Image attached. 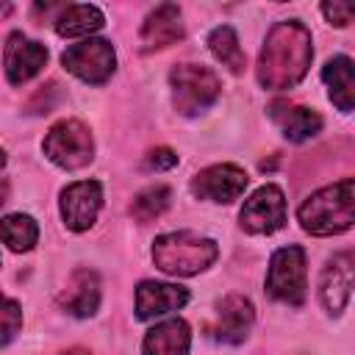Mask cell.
<instances>
[{
	"label": "cell",
	"mask_w": 355,
	"mask_h": 355,
	"mask_svg": "<svg viewBox=\"0 0 355 355\" xmlns=\"http://www.w3.org/2000/svg\"><path fill=\"white\" fill-rule=\"evenodd\" d=\"M311 58V31L300 19H283L263 39L258 55V83L269 92L291 89L305 78Z\"/></svg>",
	"instance_id": "1"
},
{
	"label": "cell",
	"mask_w": 355,
	"mask_h": 355,
	"mask_svg": "<svg viewBox=\"0 0 355 355\" xmlns=\"http://www.w3.org/2000/svg\"><path fill=\"white\" fill-rule=\"evenodd\" d=\"M297 219L311 236H336L355 225V178L338 180L313 191L297 211Z\"/></svg>",
	"instance_id": "2"
},
{
	"label": "cell",
	"mask_w": 355,
	"mask_h": 355,
	"mask_svg": "<svg viewBox=\"0 0 355 355\" xmlns=\"http://www.w3.org/2000/svg\"><path fill=\"white\" fill-rule=\"evenodd\" d=\"M219 255V247L214 239L197 236L191 230L164 233L153 241V261L164 275L172 277H191L197 272H205Z\"/></svg>",
	"instance_id": "3"
},
{
	"label": "cell",
	"mask_w": 355,
	"mask_h": 355,
	"mask_svg": "<svg viewBox=\"0 0 355 355\" xmlns=\"http://www.w3.org/2000/svg\"><path fill=\"white\" fill-rule=\"evenodd\" d=\"M169 86H172V103L183 116H197L208 111L222 89L219 78L200 64H178L169 72Z\"/></svg>",
	"instance_id": "4"
},
{
	"label": "cell",
	"mask_w": 355,
	"mask_h": 355,
	"mask_svg": "<svg viewBox=\"0 0 355 355\" xmlns=\"http://www.w3.org/2000/svg\"><path fill=\"white\" fill-rule=\"evenodd\" d=\"M308 291V269H305V250L297 244L280 247L266 272V294L286 305L300 308Z\"/></svg>",
	"instance_id": "5"
},
{
	"label": "cell",
	"mask_w": 355,
	"mask_h": 355,
	"mask_svg": "<svg viewBox=\"0 0 355 355\" xmlns=\"http://www.w3.org/2000/svg\"><path fill=\"white\" fill-rule=\"evenodd\" d=\"M42 150L55 166L75 172V169H83L86 164H92L94 139L80 119H61L47 130Z\"/></svg>",
	"instance_id": "6"
},
{
	"label": "cell",
	"mask_w": 355,
	"mask_h": 355,
	"mask_svg": "<svg viewBox=\"0 0 355 355\" xmlns=\"http://www.w3.org/2000/svg\"><path fill=\"white\" fill-rule=\"evenodd\" d=\"M61 64L67 67V72H72L83 83L100 86L114 75L116 55H114L111 42H105V39H83L78 44H69L61 53Z\"/></svg>",
	"instance_id": "7"
},
{
	"label": "cell",
	"mask_w": 355,
	"mask_h": 355,
	"mask_svg": "<svg viewBox=\"0 0 355 355\" xmlns=\"http://www.w3.org/2000/svg\"><path fill=\"white\" fill-rule=\"evenodd\" d=\"M239 219H241V227L255 236H269V233L280 230L286 225V197H283L280 186L266 183V186L255 189L244 200Z\"/></svg>",
	"instance_id": "8"
},
{
	"label": "cell",
	"mask_w": 355,
	"mask_h": 355,
	"mask_svg": "<svg viewBox=\"0 0 355 355\" xmlns=\"http://www.w3.org/2000/svg\"><path fill=\"white\" fill-rule=\"evenodd\" d=\"M352 288H355V250H344V252H336L324 263L322 277H319V300L324 311L338 316Z\"/></svg>",
	"instance_id": "9"
},
{
	"label": "cell",
	"mask_w": 355,
	"mask_h": 355,
	"mask_svg": "<svg viewBox=\"0 0 355 355\" xmlns=\"http://www.w3.org/2000/svg\"><path fill=\"white\" fill-rule=\"evenodd\" d=\"M247 172L236 164H214L202 172L194 175L191 180V194L200 200L211 202H233L244 194L247 189Z\"/></svg>",
	"instance_id": "10"
},
{
	"label": "cell",
	"mask_w": 355,
	"mask_h": 355,
	"mask_svg": "<svg viewBox=\"0 0 355 355\" xmlns=\"http://www.w3.org/2000/svg\"><path fill=\"white\" fill-rule=\"evenodd\" d=\"M103 205V186L97 180H78L61 191V216L64 225L75 233L89 230Z\"/></svg>",
	"instance_id": "11"
},
{
	"label": "cell",
	"mask_w": 355,
	"mask_h": 355,
	"mask_svg": "<svg viewBox=\"0 0 355 355\" xmlns=\"http://www.w3.org/2000/svg\"><path fill=\"white\" fill-rule=\"evenodd\" d=\"M47 61V47L25 39L22 33H11L6 39V50H3V67H6V78L8 83L19 86L25 80H31Z\"/></svg>",
	"instance_id": "12"
},
{
	"label": "cell",
	"mask_w": 355,
	"mask_h": 355,
	"mask_svg": "<svg viewBox=\"0 0 355 355\" xmlns=\"http://www.w3.org/2000/svg\"><path fill=\"white\" fill-rule=\"evenodd\" d=\"M255 322V308L247 297L241 294H227L222 302H219V311H216V322L211 327L214 338L222 341V344H241L250 333Z\"/></svg>",
	"instance_id": "13"
},
{
	"label": "cell",
	"mask_w": 355,
	"mask_h": 355,
	"mask_svg": "<svg viewBox=\"0 0 355 355\" xmlns=\"http://www.w3.org/2000/svg\"><path fill=\"white\" fill-rule=\"evenodd\" d=\"M189 302V291L183 286H172V283H155V280H144L136 288V316L139 319H155L164 313H172L178 308H183Z\"/></svg>",
	"instance_id": "14"
},
{
	"label": "cell",
	"mask_w": 355,
	"mask_h": 355,
	"mask_svg": "<svg viewBox=\"0 0 355 355\" xmlns=\"http://www.w3.org/2000/svg\"><path fill=\"white\" fill-rule=\"evenodd\" d=\"M141 47L144 50H164L175 42L183 39V22H180V8L172 3L158 6L155 11L147 14L144 25H141Z\"/></svg>",
	"instance_id": "15"
},
{
	"label": "cell",
	"mask_w": 355,
	"mask_h": 355,
	"mask_svg": "<svg viewBox=\"0 0 355 355\" xmlns=\"http://www.w3.org/2000/svg\"><path fill=\"white\" fill-rule=\"evenodd\" d=\"M269 116L288 141H305V139H311L322 130V116L313 108L291 105V103H283V100H275L269 105Z\"/></svg>",
	"instance_id": "16"
},
{
	"label": "cell",
	"mask_w": 355,
	"mask_h": 355,
	"mask_svg": "<svg viewBox=\"0 0 355 355\" xmlns=\"http://www.w3.org/2000/svg\"><path fill=\"white\" fill-rule=\"evenodd\" d=\"M58 305L72 316H94L100 305V280L89 269H75L67 288L58 294Z\"/></svg>",
	"instance_id": "17"
},
{
	"label": "cell",
	"mask_w": 355,
	"mask_h": 355,
	"mask_svg": "<svg viewBox=\"0 0 355 355\" xmlns=\"http://www.w3.org/2000/svg\"><path fill=\"white\" fill-rule=\"evenodd\" d=\"M322 80L327 86L330 103L349 114L355 111V61L347 55H333L324 67H322Z\"/></svg>",
	"instance_id": "18"
},
{
	"label": "cell",
	"mask_w": 355,
	"mask_h": 355,
	"mask_svg": "<svg viewBox=\"0 0 355 355\" xmlns=\"http://www.w3.org/2000/svg\"><path fill=\"white\" fill-rule=\"evenodd\" d=\"M191 333L183 319H166L147 330L141 341V355H189Z\"/></svg>",
	"instance_id": "19"
},
{
	"label": "cell",
	"mask_w": 355,
	"mask_h": 355,
	"mask_svg": "<svg viewBox=\"0 0 355 355\" xmlns=\"http://www.w3.org/2000/svg\"><path fill=\"white\" fill-rule=\"evenodd\" d=\"M103 11L100 8H94V6H83V3H78V6H64L61 11H58V17H55V33L58 36H89V33H94V31H100L103 28Z\"/></svg>",
	"instance_id": "20"
},
{
	"label": "cell",
	"mask_w": 355,
	"mask_h": 355,
	"mask_svg": "<svg viewBox=\"0 0 355 355\" xmlns=\"http://www.w3.org/2000/svg\"><path fill=\"white\" fill-rule=\"evenodd\" d=\"M208 47L216 55V61H222L230 72H241L244 69V53L239 44V36L230 25H219L208 33Z\"/></svg>",
	"instance_id": "21"
},
{
	"label": "cell",
	"mask_w": 355,
	"mask_h": 355,
	"mask_svg": "<svg viewBox=\"0 0 355 355\" xmlns=\"http://www.w3.org/2000/svg\"><path fill=\"white\" fill-rule=\"evenodd\" d=\"M39 239V227L28 214H8L3 219V241L11 252H28Z\"/></svg>",
	"instance_id": "22"
},
{
	"label": "cell",
	"mask_w": 355,
	"mask_h": 355,
	"mask_svg": "<svg viewBox=\"0 0 355 355\" xmlns=\"http://www.w3.org/2000/svg\"><path fill=\"white\" fill-rule=\"evenodd\" d=\"M169 197H172L169 186H161V183H155V186H147L144 191H139V194L133 197V205H130V211H133V216H136V219H141V222H150V219H155V216H161V214L166 211V205H169Z\"/></svg>",
	"instance_id": "23"
},
{
	"label": "cell",
	"mask_w": 355,
	"mask_h": 355,
	"mask_svg": "<svg viewBox=\"0 0 355 355\" xmlns=\"http://www.w3.org/2000/svg\"><path fill=\"white\" fill-rule=\"evenodd\" d=\"M322 14L330 25H349L355 22V0H333V3H322Z\"/></svg>",
	"instance_id": "24"
},
{
	"label": "cell",
	"mask_w": 355,
	"mask_h": 355,
	"mask_svg": "<svg viewBox=\"0 0 355 355\" xmlns=\"http://www.w3.org/2000/svg\"><path fill=\"white\" fill-rule=\"evenodd\" d=\"M22 327V311H19V305H17V300H6L3 302V344H8L14 336H17V330Z\"/></svg>",
	"instance_id": "25"
},
{
	"label": "cell",
	"mask_w": 355,
	"mask_h": 355,
	"mask_svg": "<svg viewBox=\"0 0 355 355\" xmlns=\"http://www.w3.org/2000/svg\"><path fill=\"white\" fill-rule=\"evenodd\" d=\"M175 164H178V155H175L169 147H155V150H150L147 158H144V166H147V169H155V172L172 169Z\"/></svg>",
	"instance_id": "26"
},
{
	"label": "cell",
	"mask_w": 355,
	"mask_h": 355,
	"mask_svg": "<svg viewBox=\"0 0 355 355\" xmlns=\"http://www.w3.org/2000/svg\"><path fill=\"white\" fill-rule=\"evenodd\" d=\"M61 355H92V352H89V349H78V347H75V349H67V352H61Z\"/></svg>",
	"instance_id": "27"
}]
</instances>
